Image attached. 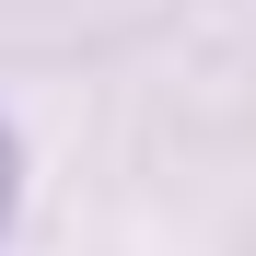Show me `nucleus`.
I'll return each mask as SVG.
<instances>
[{
  "mask_svg": "<svg viewBox=\"0 0 256 256\" xmlns=\"http://www.w3.org/2000/svg\"><path fill=\"white\" fill-rule=\"evenodd\" d=\"M12 210H24V140L0 128V233H12Z\"/></svg>",
  "mask_w": 256,
  "mask_h": 256,
  "instance_id": "obj_1",
  "label": "nucleus"
}]
</instances>
